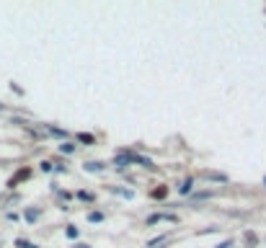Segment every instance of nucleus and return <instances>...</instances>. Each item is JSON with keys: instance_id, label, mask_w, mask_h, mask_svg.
<instances>
[{"instance_id": "f257e3e1", "label": "nucleus", "mask_w": 266, "mask_h": 248, "mask_svg": "<svg viewBox=\"0 0 266 248\" xmlns=\"http://www.w3.org/2000/svg\"><path fill=\"white\" fill-rule=\"evenodd\" d=\"M114 165H117L119 171H124L127 165H129V153H119L117 158H114Z\"/></svg>"}, {"instance_id": "9b49d317", "label": "nucleus", "mask_w": 266, "mask_h": 248, "mask_svg": "<svg viewBox=\"0 0 266 248\" xmlns=\"http://www.w3.org/2000/svg\"><path fill=\"white\" fill-rule=\"evenodd\" d=\"M88 220H91V222H101V220H103V215H101V212H91V215H88Z\"/></svg>"}, {"instance_id": "0eeeda50", "label": "nucleus", "mask_w": 266, "mask_h": 248, "mask_svg": "<svg viewBox=\"0 0 266 248\" xmlns=\"http://www.w3.org/2000/svg\"><path fill=\"white\" fill-rule=\"evenodd\" d=\"M36 217H39V210H26V220L29 222H34Z\"/></svg>"}, {"instance_id": "39448f33", "label": "nucleus", "mask_w": 266, "mask_h": 248, "mask_svg": "<svg viewBox=\"0 0 266 248\" xmlns=\"http://www.w3.org/2000/svg\"><path fill=\"white\" fill-rule=\"evenodd\" d=\"M47 132H49V135H55V137H67V132H65V130H60V127H47Z\"/></svg>"}, {"instance_id": "1a4fd4ad", "label": "nucleus", "mask_w": 266, "mask_h": 248, "mask_svg": "<svg viewBox=\"0 0 266 248\" xmlns=\"http://www.w3.org/2000/svg\"><path fill=\"white\" fill-rule=\"evenodd\" d=\"M166 194H168V189H166V186H161V189H155V191H153V196H155V199H163Z\"/></svg>"}, {"instance_id": "6e6552de", "label": "nucleus", "mask_w": 266, "mask_h": 248, "mask_svg": "<svg viewBox=\"0 0 266 248\" xmlns=\"http://www.w3.org/2000/svg\"><path fill=\"white\" fill-rule=\"evenodd\" d=\"M78 140H81V142H86V145H91V142H93V135H86V132H81V135H78Z\"/></svg>"}, {"instance_id": "20e7f679", "label": "nucleus", "mask_w": 266, "mask_h": 248, "mask_svg": "<svg viewBox=\"0 0 266 248\" xmlns=\"http://www.w3.org/2000/svg\"><path fill=\"white\" fill-rule=\"evenodd\" d=\"M86 171H103V163H98V160H96V163L88 160V163H86Z\"/></svg>"}, {"instance_id": "f03ea898", "label": "nucleus", "mask_w": 266, "mask_h": 248, "mask_svg": "<svg viewBox=\"0 0 266 248\" xmlns=\"http://www.w3.org/2000/svg\"><path fill=\"white\" fill-rule=\"evenodd\" d=\"M192 189H194V179L186 176V179L181 181V186H178V194H192Z\"/></svg>"}, {"instance_id": "ddd939ff", "label": "nucleus", "mask_w": 266, "mask_h": 248, "mask_svg": "<svg viewBox=\"0 0 266 248\" xmlns=\"http://www.w3.org/2000/svg\"><path fill=\"white\" fill-rule=\"evenodd\" d=\"M230 245H233V240H222V243H217L215 248H230Z\"/></svg>"}, {"instance_id": "423d86ee", "label": "nucleus", "mask_w": 266, "mask_h": 248, "mask_svg": "<svg viewBox=\"0 0 266 248\" xmlns=\"http://www.w3.org/2000/svg\"><path fill=\"white\" fill-rule=\"evenodd\" d=\"M60 153L70 155V153H75V145H72V142H62V145H60Z\"/></svg>"}, {"instance_id": "7ed1b4c3", "label": "nucleus", "mask_w": 266, "mask_h": 248, "mask_svg": "<svg viewBox=\"0 0 266 248\" xmlns=\"http://www.w3.org/2000/svg\"><path fill=\"white\" fill-rule=\"evenodd\" d=\"M29 176H31V171H29V168H23V171H18V176H13V179L8 181V186L13 189V186H16L18 181H23V179H29Z\"/></svg>"}, {"instance_id": "4468645a", "label": "nucleus", "mask_w": 266, "mask_h": 248, "mask_svg": "<svg viewBox=\"0 0 266 248\" xmlns=\"http://www.w3.org/2000/svg\"><path fill=\"white\" fill-rule=\"evenodd\" d=\"M78 248H91V245H78Z\"/></svg>"}, {"instance_id": "2eb2a0df", "label": "nucleus", "mask_w": 266, "mask_h": 248, "mask_svg": "<svg viewBox=\"0 0 266 248\" xmlns=\"http://www.w3.org/2000/svg\"><path fill=\"white\" fill-rule=\"evenodd\" d=\"M263 184H266V179H263Z\"/></svg>"}, {"instance_id": "f8f14e48", "label": "nucleus", "mask_w": 266, "mask_h": 248, "mask_svg": "<svg viewBox=\"0 0 266 248\" xmlns=\"http://www.w3.org/2000/svg\"><path fill=\"white\" fill-rule=\"evenodd\" d=\"M16 245H21V248H39V245H34V243H29V240H16Z\"/></svg>"}, {"instance_id": "9d476101", "label": "nucleus", "mask_w": 266, "mask_h": 248, "mask_svg": "<svg viewBox=\"0 0 266 248\" xmlns=\"http://www.w3.org/2000/svg\"><path fill=\"white\" fill-rule=\"evenodd\" d=\"M65 235H67V238H78V228H75V225H70V228L65 230Z\"/></svg>"}]
</instances>
